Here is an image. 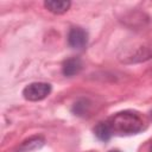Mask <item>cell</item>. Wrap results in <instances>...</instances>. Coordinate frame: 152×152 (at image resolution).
I'll return each instance as SVG.
<instances>
[{
    "instance_id": "cell-8",
    "label": "cell",
    "mask_w": 152,
    "mask_h": 152,
    "mask_svg": "<svg viewBox=\"0 0 152 152\" xmlns=\"http://www.w3.org/2000/svg\"><path fill=\"white\" fill-rule=\"evenodd\" d=\"M88 109H89V102L84 99L82 100H78L77 102H75L74 107H72V112L76 114V115H84L86 113H88Z\"/></svg>"
},
{
    "instance_id": "cell-7",
    "label": "cell",
    "mask_w": 152,
    "mask_h": 152,
    "mask_svg": "<svg viewBox=\"0 0 152 152\" xmlns=\"http://www.w3.org/2000/svg\"><path fill=\"white\" fill-rule=\"evenodd\" d=\"M44 144V139L42 137H32L28 140H25L20 147L18 148V152H27L33 148H38Z\"/></svg>"
},
{
    "instance_id": "cell-4",
    "label": "cell",
    "mask_w": 152,
    "mask_h": 152,
    "mask_svg": "<svg viewBox=\"0 0 152 152\" xmlns=\"http://www.w3.org/2000/svg\"><path fill=\"white\" fill-rule=\"evenodd\" d=\"M82 70V62L78 57H72L66 59L62 65V72L64 76H75Z\"/></svg>"
},
{
    "instance_id": "cell-1",
    "label": "cell",
    "mask_w": 152,
    "mask_h": 152,
    "mask_svg": "<svg viewBox=\"0 0 152 152\" xmlns=\"http://www.w3.org/2000/svg\"><path fill=\"white\" fill-rule=\"evenodd\" d=\"M106 121L112 131V134L116 135H132L145 128L144 118L133 110L119 112Z\"/></svg>"
},
{
    "instance_id": "cell-5",
    "label": "cell",
    "mask_w": 152,
    "mask_h": 152,
    "mask_svg": "<svg viewBox=\"0 0 152 152\" xmlns=\"http://www.w3.org/2000/svg\"><path fill=\"white\" fill-rule=\"evenodd\" d=\"M70 1H65V0H49L44 2L45 8H48L51 13L55 14H62L65 13L69 7H70Z\"/></svg>"
},
{
    "instance_id": "cell-11",
    "label": "cell",
    "mask_w": 152,
    "mask_h": 152,
    "mask_svg": "<svg viewBox=\"0 0 152 152\" xmlns=\"http://www.w3.org/2000/svg\"><path fill=\"white\" fill-rule=\"evenodd\" d=\"M151 116H152V113H151Z\"/></svg>"
},
{
    "instance_id": "cell-6",
    "label": "cell",
    "mask_w": 152,
    "mask_h": 152,
    "mask_svg": "<svg viewBox=\"0 0 152 152\" xmlns=\"http://www.w3.org/2000/svg\"><path fill=\"white\" fill-rule=\"evenodd\" d=\"M94 133H95V135H96L100 140H102V141L109 140L110 137L113 135V134H112V131H110V128H109V126H108V124H107V121H101V122H99V124L95 126V128H94Z\"/></svg>"
},
{
    "instance_id": "cell-3",
    "label": "cell",
    "mask_w": 152,
    "mask_h": 152,
    "mask_svg": "<svg viewBox=\"0 0 152 152\" xmlns=\"http://www.w3.org/2000/svg\"><path fill=\"white\" fill-rule=\"evenodd\" d=\"M88 32L82 27H71L68 33V44L70 48L82 50L87 46Z\"/></svg>"
},
{
    "instance_id": "cell-9",
    "label": "cell",
    "mask_w": 152,
    "mask_h": 152,
    "mask_svg": "<svg viewBox=\"0 0 152 152\" xmlns=\"http://www.w3.org/2000/svg\"><path fill=\"white\" fill-rule=\"evenodd\" d=\"M109 152H121V151H119V150H110Z\"/></svg>"
},
{
    "instance_id": "cell-2",
    "label": "cell",
    "mask_w": 152,
    "mask_h": 152,
    "mask_svg": "<svg viewBox=\"0 0 152 152\" xmlns=\"http://www.w3.org/2000/svg\"><path fill=\"white\" fill-rule=\"evenodd\" d=\"M51 93V86L45 82H33L23 90V96L28 101H40Z\"/></svg>"
},
{
    "instance_id": "cell-10",
    "label": "cell",
    "mask_w": 152,
    "mask_h": 152,
    "mask_svg": "<svg viewBox=\"0 0 152 152\" xmlns=\"http://www.w3.org/2000/svg\"><path fill=\"white\" fill-rule=\"evenodd\" d=\"M150 152H152V145H151V150H150Z\"/></svg>"
}]
</instances>
